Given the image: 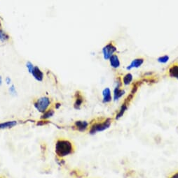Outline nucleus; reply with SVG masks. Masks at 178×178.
<instances>
[{
  "mask_svg": "<svg viewBox=\"0 0 178 178\" xmlns=\"http://www.w3.org/2000/svg\"><path fill=\"white\" fill-rule=\"evenodd\" d=\"M74 151H75V147L74 144L69 140L60 138L56 141L55 152L58 157H65L68 155L74 154Z\"/></svg>",
  "mask_w": 178,
  "mask_h": 178,
  "instance_id": "nucleus-1",
  "label": "nucleus"
},
{
  "mask_svg": "<svg viewBox=\"0 0 178 178\" xmlns=\"http://www.w3.org/2000/svg\"><path fill=\"white\" fill-rule=\"evenodd\" d=\"M111 124L110 118H100V121L93 122L90 127L89 133L91 134H95L97 132H100L107 129Z\"/></svg>",
  "mask_w": 178,
  "mask_h": 178,
  "instance_id": "nucleus-2",
  "label": "nucleus"
},
{
  "mask_svg": "<svg viewBox=\"0 0 178 178\" xmlns=\"http://www.w3.org/2000/svg\"><path fill=\"white\" fill-rule=\"evenodd\" d=\"M51 101L49 98L43 97L37 99L34 103V106L41 113H45L47 110L48 107L50 105Z\"/></svg>",
  "mask_w": 178,
  "mask_h": 178,
  "instance_id": "nucleus-3",
  "label": "nucleus"
},
{
  "mask_svg": "<svg viewBox=\"0 0 178 178\" xmlns=\"http://www.w3.org/2000/svg\"><path fill=\"white\" fill-rule=\"evenodd\" d=\"M117 49L114 41H110L108 43L103 49V55L105 60H109L112 55H114L116 52Z\"/></svg>",
  "mask_w": 178,
  "mask_h": 178,
  "instance_id": "nucleus-4",
  "label": "nucleus"
},
{
  "mask_svg": "<svg viewBox=\"0 0 178 178\" xmlns=\"http://www.w3.org/2000/svg\"><path fill=\"white\" fill-rule=\"evenodd\" d=\"M167 76L178 80V62H174L169 66L167 69Z\"/></svg>",
  "mask_w": 178,
  "mask_h": 178,
  "instance_id": "nucleus-5",
  "label": "nucleus"
},
{
  "mask_svg": "<svg viewBox=\"0 0 178 178\" xmlns=\"http://www.w3.org/2000/svg\"><path fill=\"white\" fill-rule=\"evenodd\" d=\"M89 123L86 121H77L74 123V128L80 132H84L89 128Z\"/></svg>",
  "mask_w": 178,
  "mask_h": 178,
  "instance_id": "nucleus-6",
  "label": "nucleus"
},
{
  "mask_svg": "<svg viewBox=\"0 0 178 178\" xmlns=\"http://www.w3.org/2000/svg\"><path fill=\"white\" fill-rule=\"evenodd\" d=\"M32 74L35 79L38 81H42L43 80V78H44V73L41 71L40 68L37 67V66H34V69H33L32 72Z\"/></svg>",
  "mask_w": 178,
  "mask_h": 178,
  "instance_id": "nucleus-7",
  "label": "nucleus"
},
{
  "mask_svg": "<svg viewBox=\"0 0 178 178\" xmlns=\"http://www.w3.org/2000/svg\"><path fill=\"white\" fill-rule=\"evenodd\" d=\"M75 97H76V100H75V102H74V108L76 109H79L80 107H81V105L83 104L84 103V97L81 94H80V92H77Z\"/></svg>",
  "mask_w": 178,
  "mask_h": 178,
  "instance_id": "nucleus-8",
  "label": "nucleus"
},
{
  "mask_svg": "<svg viewBox=\"0 0 178 178\" xmlns=\"http://www.w3.org/2000/svg\"><path fill=\"white\" fill-rule=\"evenodd\" d=\"M144 58H142V57L137 58V59H136V60H134L132 62H131V64H130V65L127 67V69L130 70L132 68H138L144 63Z\"/></svg>",
  "mask_w": 178,
  "mask_h": 178,
  "instance_id": "nucleus-9",
  "label": "nucleus"
},
{
  "mask_svg": "<svg viewBox=\"0 0 178 178\" xmlns=\"http://www.w3.org/2000/svg\"><path fill=\"white\" fill-rule=\"evenodd\" d=\"M109 62H110L111 66L114 68H119L120 66V61H119V57L117 56V54H114L111 56L109 59Z\"/></svg>",
  "mask_w": 178,
  "mask_h": 178,
  "instance_id": "nucleus-10",
  "label": "nucleus"
},
{
  "mask_svg": "<svg viewBox=\"0 0 178 178\" xmlns=\"http://www.w3.org/2000/svg\"><path fill=\"white\" fill-rule=\"evenodd\" d=\"M103 102L104 103H109L111 101V92L109 88H105L103 92Z\"/></svg>",
  "mask_w": 178,
  "mask_h": 178,
  "instance_id": "nucleus-11",
  "label": "nucleus"
},
{
  "mask_svg": "<svg viewBox=\"0 0 178 178\" xmlns=\"http://www.w3.org/2000/svg\"><path fill=\"white\" fill-rule=\"evenodd\" d=\"M17 124L16 121H9L4 123H0V129H4L12 128Z\"/></svg>",
  "mask_w": 178,
  "mask_h": 178,
  "instance_id": "nucleus-12",
  "label": "nucleus"
},
{
  "mask_svg": "<svg viewBox=\"0 0 178 178\" xmlns=\"http://www.w3.org/2000/svg\"><path fill=\"white\" fill-rule=\"evenodd\" d=\"M127 108H128V104H127L126 103L124 102L122 104V106H121L120 110H119V113H117V115L116 116V120H118V119L120 118L121 117L123 116V115H124L125 111L127 110Z\"/></svg>",
  "mask_w": 178,
  "mask_h": 178,
  "instance_id": "nucleus-13",
  "label": "nucleus"
},
{
  "mask_svg": "<svg viewBox=\"0 0 178 178\" xmlns=\"http://www.w3.org/2000/svg\"><path fill=\"white\" fill-rule=\"evenodd\" d=\"M133 81V76L130 73H127L122 78V81L124 85H128L130 84Z\"/></svg>",
  "mask_w": 178,
  "mask_h": 178,
  "instance_id": "nucleus-14",
  "label": "nucleus"
},
{
  "mask_svg": "<svg viewBox=\"0 0 178 178\" xmlns=\"http://www.w3.org/2000/svg\"><path fill=\"white\" fill-rule=\"evenodd\" d=\"M9 35H8L6 32H4L3 30L0 29V40H1V41H7L9 40Z\"/></svg>",
  "mask_w": 178,
  "mask_h": 178,
  "instance_id": "nucleus-15",
  "label": "nucleus"
},
{
  "mask_svg": "<svg viewBox=\"0 0 178 178\" xmlns=\"http://www.w3.org/2000/svg\"><path fill=\"white\" fill-rule=\"evenodd\" d=\"M53 114H54V110H52V109H51V110L46 111V112L44 113V115H43L42 117V119H44V120L45 119H48L49 118V117H52L53 115Z\"/></svg>",
  "mask_w": 178,
  "mask_h": 178,
  "instance_id": "nucleus-16",
  "label": "nucleus"
},
{
  "mask_svg": "<svg viewBox=\"0 0 178 178\" xmlns=\"http://www.w3.org/2000/svg\"><path fill=\"white\" fill-rule=\"evenodd\" d=\"M169 60V57L168 55H165L163 57H161L158 59V62H160V63H166V62H168V60Z\"/></svg>",
  "mask_w": 178,
  "mask_h": 178,
  "instance_id": "nucleus-17",
  "label": "nucleus"
},
{
  "mask_svg": "<svg viewBox=\"0 0 178 178\" xmlns=\"http://www.w3.org/2000/svg\"><path fill=\"white\" fill-rule=\"evenodd\" d=\"M27 68H28L29 72H30V73H32V71H33V69H34V66H33V64L32 63H31V62H28L27 63Z\"/></svg>",
  "mask_w": 178,
  "mask_h": 178,
  "instance_id": "nucleus-18",
  "label": "nucleus"
},
{
  "mask_svg": "<svg viewBox=\"0 0 178 178\" xmlns=\"http://www.w3.org/2000/svg\"><path fill=\"white\" fill-rule=\"evenodd\" d=\"M10 92H11V93H13V94L15 93V89L14 85H12L10 87Z\"/></svg>",
  "mask_w": 178,
  "mask_h": 178,
  "instance_id": "nucleus-19",
  "label": "nucleus"
},
{
  "mask_svg": "<svg viewBox=\"0 0 178 178\" xmlns=\"http://www.w3.org/2000/svg\"><path fill=\"white\" fill-rule=\"evenodd\" d=\"M170 178H178V172H177V173L174 174L173 175H172Z\"/></svg>",
  "mask_w": 178,
  "mask_h": 178,
  "instance_id": "nucleus-20",
  "label": "nucleus"
},
{
  "mask_svg": "<svg viewBox=\"0 0 178 178\" xmlns=\"http://www.w3.org/2000/svg\"><path fill=\"white\" fill-rule=\"evenodd\" d=\"M6 81H7V84H9L11 83V79L9 78H7V79H6Z\"/></svg>",
  "mask_w": 178,
  "mask_h": 178,
  "instance_id": "nucleus-21",
  "label": "nucleus"
},
{
  "mask_svg": "<svg viewBox=\"0 0 178 178\" xmlns=\"http://www.w3.org/2000/svg\"><path fill=\"white\" fill-rule=\"evenodd\" d=\"M1 83H2V80H1V77L0 76V85H1Z\"/></svg>",
  "mask_w": 178,
  "mask_h": 178,
  "instance_id": "nucleus-22",
  "label": "nucleus"
}]
</instances>
